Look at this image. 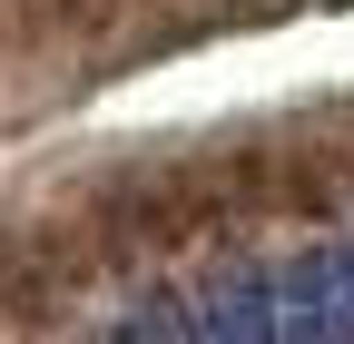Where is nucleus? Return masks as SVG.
Segmentation results:
<instances>
[{
  "instance_id": "obj_1",
  "label": "nucleus",
  "mask_w": 354,
  "mask_h": 344,
  "mask_svg": "<svg viewBox=\"0 0 354 344\" xmlns=\"http://www.w3.org/2000/svg\"><path fill=\"white\" fill-rule=\"evenodd\" d=\"M118 334H197V344H276V334H354V236L276 266H216L177 295L128 305Z\"/></svg>"
}]
</instances>
